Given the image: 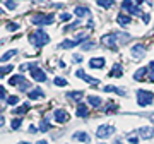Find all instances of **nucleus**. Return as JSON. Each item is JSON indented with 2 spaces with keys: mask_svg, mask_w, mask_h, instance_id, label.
Listing matches in <instances>:
<instances>
[{
  "mask_svg": "<svg viewBox=\"0 0 154 144\" xmlns=\"http://www.w3.org/2000/svg\"><path fill=\"white\" fill-rule=\"evenodd\" d=\"M29 41L34 45V46H38V48H41V46H45V45L50 41V36L45 31H36V33H33L31 36H29Z\"/></svg>",
  "mask_w": 154,
  "mask_h": 144,
  "instance_id": "nucleus-1",
  "label": "nucleus"
},
{
  "mask_svg": "<svg viewBox=\"0 0 154 144\" xmlns=\"http://www.w3.org/2000/svg\"><path fill=\"white\" fill-rule=\"evenodd\" d=\"M152 100H154V94L151 93V91H146V89H139L137 91V103H139V106H147V105H151L152 103Z\"/></svg>",
  "mask_w": 154,
  "mask_h": 144,
  "instance_id": "nucleus-2",
  "label": "nucleus"
},
{
  "mask_svg": "<svg viewBox=\"0 0 154 144\" xmlns=\"http://www.w3.org/2000/svg\"><path fill=\"white\" fill-rule=\"evenodd\" d=\"M53 14H36V16L31 19L33 24L36 26H48V24H53Z\"/></svg>",
  "mask_w": 154,
  "mask_h": 144,
  "instance_id": "nucleus-3",
  "label": "nucleus"
},
{
  "mask_svg": "<svg viewBox=\"0 0 154 144\" xmlns=\"http://www.w3.org/2000/svg\"><path fill=\"white\" fill-rule=\"evenodd\" d=\"M9 83H11L12 86H19L22 91L29 89V83L26 81V77H22V76H12V77L9 79Z\"/></svg>",
  "mask_w": 154,
  "mask_h": 144,
  "instance_id": "nucleus-4",
  "label": "nucleus"
},
{
  "mask_svg": "<svg viewBox=\"0 0 154 144\" xmlns=\"http://www.w3.org/2000/svg\"><path fill=\"white\" fill-rule=\"evenodd\" d=\"M116 41H120V34H106V36H103V43L106 45V46H110L111 50H116Z\"/></svg>",
  "mask_w": 154,
  "mask_h": 144,
  "instance_id": "nucleus-5",
  "label": "nucleus"
},
{
  "mask_svg": "<svg viewBox=\"0 0 154 144\" xmlns=\"http://www.w3.org/2000/svg\"><path fill=\"white\" fill-rule=\"evenodd\" d=\"M113 132H115V129L111 127V125H99L98 130H96V136L99 139H106V137H110Z\"/></svg>",
  "mask_w": 154,
  "mask_h": 144,
  "instance_id": "nucleus-6",
  "label": "nucleus"
},
{
  "mask_svg": "<svg viewBox=\"0 0 154 144\" xmlns=\"http://www.w3.org/2000/svg\"><path fill=\"white\" fill-rule=\"evenodd\" d=\"M75 76H77L79 79H82V81H86L88 84H93V86H98V84H99V81H98V79H94V77H91V76H88V74H86V72L82 70V69H79V70L75 72Z\"/></svg>",
  "mask_w": 154,
  "mask_h": 144,
  "instance_id": "nucleus-7",
  "label": "nucleus"
},
{
  "mask_svg": "<svg viewBox=\"0 0 154 144\" xmlns=\"http://www.w3.org/2000/svg\"><path fill=\"white\" fill-rule=\"evenodd\" d=\"M31 76H33V79L34 81H38V83H45V81H46V74H45V70H41L38 65L31 69Z\"/></svg>",
  "mask_w": 154,
  "mask_h": 144,
  "instance_id": "nucleus-8",
  "label": "nucleus"
},
{
  "mask_svg": "<svg viewBox=\"0 0 154 144\" xmlns=\"http://www.w3.org/2000/svg\"><path fill=\"white\" fill-rule=\"evenodd\" d=\"M137 132H139V137H142V139H152L154 137V129L152 127H140Z\"/></svg>",
  "mask_w": 154,
  "mask_h": 144,
  "instance_id": "nucleus-9",
  "label": "nucleus"
},
{
  "mask_svg": "<svg viewBox=\"0 0 154 144\" xmlns=\"http://www.w3.org/2000/svg\"><path fill=\"white\" fill-rule=\"evenodd\" d=\"M146 53V46L144 45H134L132 46V57L134 58H142Z\"/></svg>",
  "mask_w": 154,
  "mask_h": 144,
  "instance_id": "nucleus-10",
  "label": "nucleus"
},
{
  "mask_svg": "<svg viewBox=\"0 0 154 144\" xmlns=\"http://www.w3.org/2000/svg\"><path fill=\"white\" fill-rule=\"evenodd\" d=\"M53 117L57 118V122H58V124H65L67 120H69V113H67L65 110H55Z\"/></svg>",
  "mask_w": 154,
  "mask_h": 144,
  "instance_id": "nucleus-11",
  "label": "nucleus"
},
{
  "mask_svg": "<svg viewBox=\"0 0 154 144\" xmlns=\"http://www.w3.org/2000/svg\"><path fill=\"white\" fill-rule=\"evenodd\" d=\"M116 21H118V24H120L122 28H125V26H128V24L132 22V19H130V16H125V14H120V16L116 17Z\"/></svg>",
  "mask_w": 154,
  "mask_h": 144,
  "instance_id": "nucleus-12",
  "label": "nucleus"
},
{
  "mask_svg": "<svg viewBox=\"0 0 154 144\" xmlns=\"http://www.w3.org/2000/svg\"><path fill=\"white\" fill-rule=\"evenodd\" d=\"M89 65L93 67V69H103L105 67V58H91V62H89Z\"/></svg>",
  "mask_w": 154,
  "mask_h": 144,
  "instance_id": "nucleus-13",
  "label": "nucleus"
},
{
  "mask_svg": "<svg viewBox=\"0 0 154 144\" xmlns=\"http://www.w3.org/2000/svg\"><path fill=\"white\" fill-rule=\"evenodd\" d=\"M79 43H81L79 39H65V41L60 43V48H74V46H77Z\"/></svg>",
  "mask_w": 154,
  "mask_h": 144,
  "instance_id": "nucleus-14",
  "label": "nucleus"
},
{
  "mask_svg": "<svg viewBox=\"0 0 154 144\" xmlns=\"http://www.w3.org/2000/svg\"><path fill=\"white\" fill-rule=\"evenodd\" d=\"M122 65L120 64H115L113 65V69H111V72H110V77H122Z\"/></svg>",
  "mask_w": 154,
  "mask_h": 144,
  "instance_id": "nucleus-15",
  "label": "nucleus"
},
{
  "mask_svg": "<svg viewBox=\"0 0 154 144\" xmlns=\"http://www.w3.org/2000/svg\"><path fill=\"white\" fill-rule=\"evenodd\" d=\"M147 70H149V67H142V69H139V70L134 74V79H135V81H142L144 76L147 74Z\"/></svg>",
  "mask_w": 154,
  "mask_h": 144,
  "instance_id": "nucleus-16",
  "label": "nucleus"
},
{
  "mask_svg": "<svg viewBox=\"0 0 154 144\" xmlns=\"http://www.w3.org/2000/svg\"><path fill=\"white\" fill-rule=\"evenodd\" d=\"M72 139H74V141H82V142H88L89 141V137H88V134L86 132H74Z\"/></svg>",
  "mask_w": 154,
  "mask_h": 144,
  "instance_id": "nucleus-17",
  "label": "nucleus"
},
{
  "mask_svg": "<svg viewBox=\"0 0 154 144\" xmlns=\"http://www.w3.org/2000/svg\"><path fill=\"white\" fill-rule=\"evenodd\" d=\"M88 101H89V105H91V106H94V108H98V106H101V103H103L99 96H89V98H88Z\"/></svg>",
  "mask_w": 154,
  "mask_h": 144,
  "instance_id": "nucleus-18",
  "label": "nucleus"
},
{
  "mask_svg": "<svg viewBox=\"0 0 154 144\" xmlns=\"http://www.w3.org/2000/svg\"><path fill=\"white\" fill-rule=\"evenodd\" d=\"M74 14L75 16H79V17H82V16H89V9H86V7H75L74 9Z\"/></svg>",
  "mask_w": 154,
  "mask_h": 144,
  "instance_id": "nucleus-19",
  "label": "nucleus"
},
{
  "mask_svg": "<svg viewBox=\"0 0 154 144\" xmlns=\"http://www.w3.org/2000/svg\"><path fill=\"white\" fill-rule=\"evenodd\" d=\"M105 91L106 93H116V94H120V96H125V91L120 88H115V86H106Z\"/></svg>",
  "mask_w": 154,
  "mask_h": 144,
  "instance_id": "nucleus-20",
  "label": "nucleus"
},
{
  "mask_svg": "<svg viewBox=\"0 0 154 144\" xmlns=\"http://www.w3.org/2000/svg\"><path fill=\"white\" fill-rule=\"evenodd\" d=\"M28 96L31 98V100H41L43 98V93L39 91V89H33V91H29Z\"/></svg>",
  "mask_w": 154,
  "mask_h": 144,
  "instance_id": "nucleus-21",
  "label": "nucleus"
},
{
  "mask_svg": "<svg viewBox=\"0 0 154 144\" xmlns=\"http://www.w3.org/2000/svg\"><path fill=\"white\" fill-rule=\"evenodd\" d=\"M88 106L82 105V103H79V106H77V117H88Z\"/></svg>",
  "mask_w": 154,
  "mask_h": 144,
  "instance_id": "nucleus-22",
  "label": "nucleus"
},
{
  "mask_svg": "<svg viewBox=\"0 0 154 144\" xmlns=\"http://www.w3.org/2000/svg\"><path fill=\"white\" fill-rule=\"evenodd\" d=\"M127 12H128V14H132V16H139V17H142V16H144L142 11H140V7H139V5H132L130 9H128V11H127Z\"/></svg>",
  "mask_w": 154,
  "mask_h": 144,
  "instance_id": "nucleus-23",
  "label": "nucleus"
},
{
  "mask_svg": "<svg viewBox=\"0 0 154 144\" xmlns=\"http://www.w3.org/2000/svg\"><path fill=\"white\" fill-rule=\"evenodd\" d=\"M14 55H17V50H11V52H7V53H4V55H2V58H0V62L4 64V62H7L9 58H12Z\"/></svg>",
  "mask_w": 154,
  "mask_h": 144,
  "instance_id": "nucleus-24",
  "label": "nucleus"
},
{
  "mask_svg": "<svg viewBox=\"0 0 154 144\" xmlns=\"http://www.w3.org/2000/svg\"><path fill=\"white\" fill-rule=\"evenodd\" d=\"M113 4H115V0H98V5L99 7H105V9H110Z\"/></svg>",
  "mask_w": 154,
  "mask_h": 144,
  "instance_id": "nucleus-25",
  "label": "nucleus"
},
{
  "mask_svg": "<svg viewBox=\"0 0 154 144\" xmlns=\"http://www.w3.org/2000/svg\"><path fill=\"white\" fill-rule=\"evenodd\" d=\"M82 96H84V93L82 91H72V93H69V98H72V100H82Z\"/></svg>",
  "mask_w": 154,
  "mask_h": 144,
  "instance_id": "nucleus-26",
  "label": "nucleus"
},
{
  "mask_svg": "<svg viewBox=\"0 0 154 144\" xmlns=\"http://www.w3.org/2000/svg\"><path fill=\"white\" fill-rule=\"evenodd\" d=\"M28 110H29V105H22V106H19V108H14V110H12V113L19 115V113H26Z\"/></svg>",
  "mask_w": 154,
  "mask_h": 144,
  "instance_id": "nucleus-27",
  "label": "nucleus"
},
{
  "mask_svg": "<svg viewBox=\"0 0 154 144\" xmlns=\"http://www.w3.org/2000/svg\"><path fill=\"white\" fill-rule=\"evenodd\" d=\"M50 129V122L48 118H43V122H41V125H39V132H46Z\"/></svg>",
  "mask_w": 154,
  "mask_h": 144,
  "instance_id": "nucleus-28",
  "label": "nucleus"
},
{
  "mask_svg": "<svg viewBox=\"0 0 154 144\" xmlns=\"http://www.w3.org/2000/svg\"><path fill=\"white\" fill-rule=\"evenodd\" d=\"M21 122H22V118H14V120H12V124H11V127L14 129V130H17V129L21 127Z\"/></svg>",
  "mask_w": 154,
  "mask_h": 144,
  "instance_id": "nucleus-29",
  "label": "nucleus"
},
{
  "mask_svg": "<svg viewBox=\"0 0 154 144\" xmlns=\"http://www.w3.org/2000/svg\"><path fill=\"white\" fill-rule=\"evenodd\" d=\"M130 7H132V0H123V2H122V9H123V11H128Z\"/></svg>",
  "mask_w": 154,
  "mask_h": 144,
  "instance_id": "nucleus-30",
  "label": "nucleus"
},
{
  "mask_svg": "<svg viewBox=\"0 0 154 144\" xmlns=\"http://www.w3.org/2000/svg\"><path fill=\"white\" fill-rule=\"evenodd\" d=\"M53 83L57 84V86H67V79H63V77H55V81Z\"/></svg>",
  "mask_w": 154,
  "mask_h": 144,
  "instance_id": "nucleus-31",
  "label": "nucleus"
},
{
  "mask_svg": "<svg viewBox=\"0 0 154 144\" xmlns=\"http://www.w3.org/2000/svg\"><path fill=\"white\" fill-rule=\"evenodd\" d=\"M149 81L154 83V62H151V65H149Z\"/></svg>",
  "mask_w": 154,
  "mask_h": 144,
  "instance_id": "nucleus-32",
  "label": "nucleus"
},
{
  "mask_svg": "<svg viewBox=\"0 0 154 144\" xmlns=\"http://www.w3.org/2000/svg\"><path fill=\"white\" fill-rule=\"evenodd\" d=\"M17 101H19L17 96H9V98H7V103H9V105H16Z\"/></svg>",
  "mask_w": 154,
  "mask_h": 144,
  "instance_id": "nucleus-33",
  "label": "nucleus"
},
{
  "mask_svg": "<svg viewBox=\"0 0 154 144\" xmlns=\"http://www.w3.org/2000/svg\"><path fill=\"white\" fill-rule=\"evenodd\" d=\"M5 7L9 9V11H14V9H16V4H14L12 0H7V2H5Z\"/></svg>",
  "mask_w": 154,
  "mask_h": 144,
  "instance_id": "nucleus-34",
  "label": "nucleus"
},
{
  "mask_svg": "<svg viewBox=\"0 0 154 144\" xmlns=\"http://www.w3.org/2000/svg\"><path fill=\"white\" fill-rule=\"evenodd\" d=\"M93 46H94V41H88V43H84L81 48H82V50H89V48H93Z\"/></svg>",
  "mask_w": 154,
  "mask_h": 144,
  "instance_id": "nucleus-35",
  "label": "nucleus"
},
{
  "mask_svg": "<svg viewBox=\"0 0 154 144\" xmlns=\"http://www.w3.org/2000/svg\"><path fill=\"white\" fill-rule=\"evenodd\" d=\"M11 70H12V65H4V67H2V76H5V74H9Z\"/></svg>",
  "mask_w": 154,
  "mask_h": 144,
  "instance_id": "nucleus-36",
  "label": "nucleus"
},
{
  "mask_svg": "<svg viewBox=\"0 0 154 144\" xmlns=\"http://www.w3.org/2000/svg\"><path fill=\"white\" fill-rule=\"evenodd\" d=\"M128 142L130 144H137L139 142V136H128Z\"/></svg>",
  "mask_w": 154,
  "mask_h": 144,
  "instance_id": "nucleus-37",
  "label": "nucleus"
},
{
  "mask_svg": "<svg viewBox=\"0 0 154 144\" xmlns=\"http://www.w3.org/2000/svg\"><path fill=\"white\" fill-rule=\"evenodd\" d=\"M60 21H70V14H69V12H63L60 16Z\"/></svg>",
  "mask_w": 154,
  "mask_h": 144,
  "instance_id": "nucleus-38",
  "label": "nucleus"
},
{
  "mask_svg": "<svg viewBox=\"0 0 154 144\" xmlns=\"http://www.w3.org/2000/svg\"><path fill=\"white\" fill-rule=\"evenodd\" d=\"M79 24H81V21H75L74 22V24H70V26H67V31H70V29H74V28H77V26H79Z\"/></svg>",
  "mask_w": 154,
  "mask_h": 144,
  "instance_id": "nucleus-39",
  "label": "nucleus"
},
{
  "mask_svg": "<svg viewBox=\"0 0 154 144\" xmlns=\"http://www.w3.org/2000/svg\"><path fill=\"white\" fill-rule=\"evenodd\" d=\"M17 29H19L17 24H9V31H17Z\"/></svg>",
  "mask_w": 154,
  "mask_h": 144,
  "instance_id": "nucleus-40",
  "label": "nucleus"
},
{
  "mask_svg": "<svg viewBox=\"0 0 154 144\" xmlns=\"http://www.w3.org/2000/svg\"><path fill=\"white\" fill-rule=\"evenodd\" d=\"M74 62H82V57L79 55V53H75L74 55Z\"/></svg>",
  "mask_w": 154,
  "mask_h": 144,
  "instance_id": "nucleus-41",
  "label": "nucleus"
},
{
  "mask_svg": "<svg viewBox=\"0 0 154 144\" xmlns=\"http://www.w3.org/2000/svg\"><path fill=\"white\" fill-rule=\"evenodd\" d=\"M142 19H144L146 22H149V21H151V16H149V14H144V16H142Z\"/></svg>",
  "mask_w": 154,
  "mask_h": 144,
  "instance_id": "nucleus-42",
  "label": "nucleus"
},
{
  "mask_svg": "<svg viewBox=\"0 0 154 144\" xmlns=\"http://www.w3.org/2000/svg\"><path fill=\"white\" fill-rule=\"evenodd\" d=\"M29 132L34 134V132H36V127H33V125H31V127H29Z\"/></svg>",
  "mask_w": 154,
  "mask_h": 144,
  "instance_id": "nucleus-43",
  "label": "nucleus"
},
{
  "mask_svg": "<svg viewBox=\"0 0 154 144\" xmlns=\"http://www.w3.org/2000/svg\"><path fill=\"white\" fill-rule=\"evenodd\" d=\"M113 144H122V141H120V139H116V141H115Z\"/></svg>",
  "mask_w": 154,
  "mask_h": 144,
  "instance_id": "nucleus-44",
  "label": "nucleus"
},
{
  "mask_svg": "<svg viewBox=\"0 0 154 144\" xmlns=\"http://www.w3.org/2000/svg\"><path fill=\"white\" fill-rule=\"evenodd\" d=\"M38 144H48V142H46V141H39Z\"/></svg>",
  "mask_w": 154,
  "mask_h": 144,
  "instance_id": "nucleus-45",
  "label": "nucleus"
},
{
  "mask_svg": "<svg viewBox=\"0 0 154 144\" xmlns=\"http://www.w3.org/2000/svg\"><path fill=\"white\" fill-rule=\"evenodd\" d=\"M151 122H152V124H154V115H151Z\"/></svg>",
  "mask_w": 154,
  "mask_h": 144,
  "instance_id": "nucleus-46",
  "label": "nucleus"
},
{
  "mask_svg": "<svg viewBox=\"0 0 154 144\" xmlns=\"http://www.w3.org/2000/svg\"><path fill=\"white\" fill-rule=\"evenodd\" d=\"M142 2H144V0H137V4H142Z\"/></svg>",
  "mask_w": 154,
  "mask_h": 144,
  "instance_id": "nucleus-47",
  "label": "nucleus"
},
{
  "mask_svg": "<svg viewBox=\"0 0 154 144\" xmlns=\"http://www.w3.org/2000/svg\"><path fill=\"white\" fill-rule=\"evenodd\" d=\"M19 144H29V142H19Z\"/></svg>",
  "mask_w": 154,
  "mask_h": 144,
  "instance_id": "nucleus-48",
  "label": "nucleus"
},
{
  "mask_svg": "<svg viewBox=\"0 0 154 144\" xmlns=\"http://www.w3.org/2000/svg\"><path fill=\"white\" fill-rule=\"evenodd\" d=\"M101 144H103V142H101Z\"/></svg>",
  "mask_w": 154,
  "mask_h": 144,
  "instance_id": "nucleus-49",
  "label": "nucleus"
}]
</instances>
